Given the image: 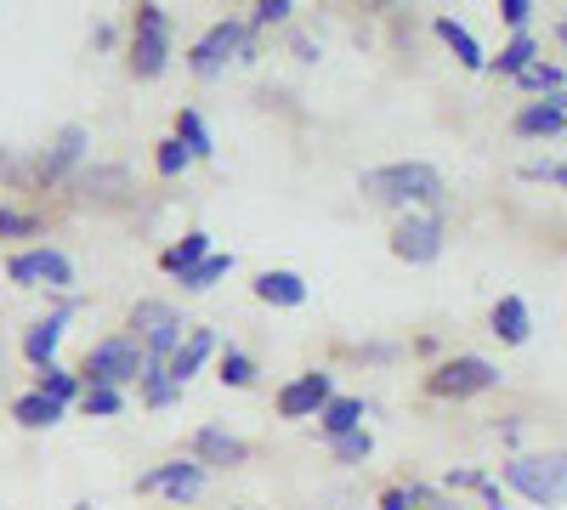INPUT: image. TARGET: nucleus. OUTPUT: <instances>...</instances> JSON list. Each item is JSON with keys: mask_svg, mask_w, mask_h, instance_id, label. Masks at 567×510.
<instances>
[{"mask_svg": "<svg viewBox=\"0 0 567 510\" xmlns=\"http://www.w3.org/2000/svg\"><path fill=\"white\" fill-rule=\"evenodd\" d=\"M358 194L363 205L374 210H443V194H449V181L432 159H392V165H374L358 176Z\"/></svg>", "mask_w": 567, "mask_h": 510, "instance_id": "nucleus-1", "label": "nucleus"}, {"mask_svg": "<svg viewBox=\"0 0 567 510\" xmlns=\"http://www.w3.org/2000/svg\"><path fill=\"white\" fill-rule=\"evenodd\" d=\"M499 488L528 499V504H567V448H545V454H511L499 466Z\"/></svg>", "mask_w": 567, "mask_h": 510, "instance_id": "nucleus-2", "label": "nucleus"}, {"mask_svg": "<svg viewBox=\"0 0 567 510\" xmlns=\"http://www.w3.org/2000/svg\"><path fill=\"white\" fill-rule=\"evenodd\" d=\"M125 69H131V80H142V85L165 80V69H171V12L159 7V0H142V7L131 12Z\"/></svg>", "mask_w": 567, "mask_h": 510, "instance_id": "nucleus-3", "label": "nucleus"}, {"mask_svg": "<svg viewBox=\"0 0 567 510\" xmlns=\"http://www.w3.org/2000/svg\"><path fill=\"white\" fill-rule=\"evenodd\" d=\"M85 165H91V125L69 119V125L52 131V143L29 159V181L34 188H69Z\"/></svg>", "mask_w": 567, "mask_h": 510, "instance_id": "nucleus-4", "label": "nucleus"}, {"mask_svg": "<svg viewBox=\"0 0 567 510\" xmlns=\"http://www.w3.org/2000/svg\"><path fill=\"white\" fill-rule=\"evenodd\" d=\"M120 335H125V341H136L148 363H165V357L182 346L187 323H182V312H176L171 301H159V295H142V301L125 312V330H120Z\"/></svg>", "mask_w": 567, "mask_h": 510, "instance_id": "nucleus-5", "label": "nucleus"}, {"mask_svg": "<svg viewBox=\"0 0 567 510\" xmlns=\"http://www.w3.org/2000/svg\"><path fill=\"white\" fill-rule=\"evenodd\" d=\"M256 40V29L245 23V18H216L194 45H187V74H194V80H221L227 74V63H239L245 58V45Z\"/></svg>", "mask_w": 567, "mask_h": 510, "instance_id": "nucleus-6", "label": "nucleus"}, {"mask_svg": "<svg viewBox=\"0 0 567 510\" xmlns=\"http://www.w3.org/2000/svg\"><path fill=\"white\" fill-rule=\"evenodd\" d=\"M494 386H499V363H488L483 352H454L425 375V397H443V403H471Z\"/></svg>", "mask_w": 567, "mask_h": 510, "instance_id": "nucleus-7", "label": "nucleus"}, {"mask_svg": "<svg viewBox=\"0 0 567 510\" xmlns=\"http://www.w3.org/2000/svg\"><path fill=\"white\" fill-rule=\"evenodd\" d=\"M142 368H148V357H142V346L136 341H125V335H103V341H91V352L80 357V386H136L142 381Z\"/></svg>", "mask_w": 567, "mask_h": 510, "instance_id": "nucleus-8", "label": "nucleus"}, {"mask_svg": "<svg viewBox=\"0 0 567 510\" xmlns=\"http://www.w3.org/2000/svg\"><path fill=\"white\" fill-rule=\"evenodd\" d=\"M131 194H136V181H131V170H125L120 159H91V165L69 181V199H74L80 210H91V216H109V210L131 205Z\"/></svg>", "mask_w": 567, "mask_h": 510, "instance_id": "nucleus-9", "label": "nucleus"}, {"mask_svg": "<svg viewBox=\"0 0 567 510\" xmlns=\"http://www.w3.org/2000/svg\"><path fill=\"white\" fill-rule=\"evenodd\" d=\"M443 239H449V227H443V210H403L392 221V233H386V250L403 261V267H432L443 256Z\"/></svg>", "mask_w": 567, "mask_h": 510, "instance_id": "nucleus-10", "label": "nucleus"}, {"mask_svg": "<svg viewBox=\"0 0 567 510\" xmlns=\"http://www.w3.org/2000/svg\"><path fill=\"white\" fill-rule=\"evenodd\" d=\"M205 482H210V471L199 466V459L176 454V459H159V466L142 471V477L131 482V493H165L171 504H194V499L205 493Z\"/></svg>", "mask_w": 567, "mask_h": 510, "instance_id": "nucleus-11", "label": "nucleus"}, {"mask_svg": "<svg viewBox=\"0 0 567 510\" xmlns=\"http://www.w3.org/2000/svg\"><path fill=\"white\" fill-rule=\"evenodd\" d=\"M329 397H336V375L329 368H301L296 381L278 386L272 408H278V420H318Z\"/></svg>", "mask_w": 567, "mask_h": 510, "instance_id": "nucleus-12", "label": "nucleus"}, {"mask_svg": "<svg viewBox=\"0 0 567 510\" xmlns=\"http://www.w3.org/2000/svg\"><path fill=\"white\" fill-rule=\"evenodd\" d=\"M80 306H85L80 295H63V301H58L52 312H45V318H34L29 330H23V341H18V346H23V363L34 368V375H40V368H52V363H58L63 330H69V318H74Z\"/></svg>", "mask_w": 567, "mask_h": 510, "instance_id": "nucleus-13", "label": "nucleus"}, {"mask_svg": "<svg viewBox=\"0 0 567 510\" xmlns=\"http://www.w3.org/2000/svg\"><path fill=\"white\" fill-rule=\"evenodd\" d=\"M187 459H199L205 471H239V466H250V443L210 420V426H199L194 437H187Z\"/></svg>", "mask_w": 567, "mask_h": 510, "instance_id": "nucleus-14", "label": "nucleus"}, {"mask_svg": "<svg viewBox=\"0 0 567 510\" xmlns=\"http://www.w3.org/2000/svg\"><path fill=\"white\" fill-rule=\"evenodd\" d=\"M511 131L528 136V143H550V136L567 131V91H556V97H534L511 114Z\"/></svg>", "mask_w": 567, "mask_h": 510, "instance_id": "nucleus-15", "label": "nucleus"}, {"mask_svg": "<svg viewBox=\"0 0 567 510\" xmlns=\"http://www.w3.org/2000/svg\"><path fill=\"white\" fill-rule=\"evenodd\" d=\"M250 295L261 301V306H278V312H296V306H307V278L301 272H290V267H261L256 272V284H250Z\"/></svg>", "mask_w": 567, "mask_h": 510, "instance_id": "nucleus-16", "label": "nucleus"}, {"mask_svg": "<svg viewBox=\"0 0 567 510\" xmlns=\"http://www.w3.org/2000/svg\"><path fill=\"white\" fill-rule=\"evenodd\" d=\"M216 352H221L216 330H187V335H182V346H176V352L165 357V375H171V381H176V386L187 392V381H194V375H199V368H205V363H210Z\"/></svg>", "mask_w": 567, "mask_h": 510, "instance_id": "nucleus-17", "label": "nucleus"}, {"mask_svg": "<svg viewBox=\"0 0 567 510\" xmlns=\"http://www.w3.org/2000/svg\"><path fill=\"white\" fill-rule=\"evenodd\" d=\"M432 34H437V40L449 45V52H454V63H460V69H471V74H483V69H488V52H483L477 34H471L460 18L437 12V18H432Z\"/></svg>", "mask_w": 567, "mask_h": 510, "instance_id": "nucleus-18", "label": "nucleus"}, {"mask_svg": "<svg viewBox=\"0 0 567 510\" xmlns=\"http://www.w3.org/2000/svg\"><path fill=\"white\" fill-rule=\"evenodd\" d=\"M171 136L194 154V165H205V159H216V136H210V119L194 108V103H182L176 114H171Z\"/></svg>", "mask_w": 567, "mask_h": 510, "instance_id": "nucleus-19", "label": "nucleus"}, {"mask_svg": "<svg viewBox=\"0 0 567 510\" xmlns=\"http://www.w3.org/2000/svg\"><path fill=\"white\" fill-rule=\"evenodd\" d=\"M488 330H494L505 346H528V335H534V312H528V301H523V295H499L494 312H488Z\"/></svg>", "mask_w": 567, "mask_h": 510, "instance_id": "nucleus-20", "label": "nucleus"}, {"mask_svg": "<svg viewBox=\"0 0 567 510\" xmlns=\"http://www.w3.org/2000/svg\"><path fill=\"white\" fill-rule=\"evenodd\" d=\"M363 420H369V403L352 397V392H336V397L323 403V414H318V431H323V443H336V437L358 431Z\"/></svg>", "mask_w": 567, "mask_h": 510, "instance_id": "nucleus-21", "label": "nucleus"}, {"mask_svg": "<svg viewBox=\"0 0 567 510\" xmlns=\"http://www.w3.org/2000/svg\"><path fill=\"white\" fill-rule=\"evenodd\" d=\"M210 250H216V244H210V233H205V227H187L182 239H171V244L159 250V272L182 278V272H194V267H199Z\"/></svg>", "mask_w": 567, "mask_h": 510, "instance_id": "nucleus-22", "label": "nucleus"}, {"mask_svg": "<svg viewBox=\"0 0 567 510\" xmlns=\"http://www.w3.org/2000/svg\"><path fill=\"white\" fill-rule=\"evenodd\" d=\"M34 267H40V290H52V295H74L80 272H74L69 250H58V244H34Z\"/></svg>", "mask_w": 567, "mask_h": 510, "instance_id": "nucleus-23", "label": "nucleus"}, {"mask_svg": "<svg viewBox=\"0 0 567 510\" xmlns=\"http://www.w3.org/2000/svg\"><path fill=\"white\" fill-rule=\"evenodd\" d=\"M63 403H52V397H45V392H23V397H12V420L23 426V431H52V426H63Z\"/></svg>", "mask_w": 567, "mask_h": 510, "instance_id": "nucleus-24", "label": "nucleus"}, {"mask_svg": "<svg viewBox=\"0 0 567 510\" xmlns=\"http://www.w3.org/2000/svg\"><path fill=\"white\" fill-rule=\"evenodd\" d=\"M528 63H539V40H534V29L528 34H511L499 52L488 58V74H499V80H516Z\"/></svg>", "mask_w": 567, "mask_h": 510, "instance_id": "nucleus-25", "label": "nucleus"}, {"mask_svg": "<svg viewBox=\"0 0 567 510\" xmlns=\"http://www.w3.org/2000/svg\"><path fill=\"white\" fill-rule=\"evenodd\" d=\"M227 272H233V250H210L194 272H182L176 284H182V295H205V290H216V284H221Z\"/></svg>", "mask_w": 567, "mask_h": 510, "instance_id": "nucleus-26", "label": "nucleus"}, {"mask_svg": "<svg viewBox=\"0 0 567 510\" xmlns=\"http://www.w3.org/2000/svg\"><path fill=\"white\" fill-rule=\"evenodd\" d=\"M256 357L250 352H239V346H221V363H216V381L227 386V392H250L256 386Z\"/></svg>", "mask_w": 567, "mask_h": 510, "instance_id": "nucleus-27", "label": "nucleus"}, {"mask_svg": "<svg viewBox=\"0 0 567 510\" xmlns=\"http://www.w3.org/2000/svg\"><path fill=\"white\" fill-rule=\"evenodd\" d=\"M136 397H142V408H171V403H182V386L165 375V363H148L136 381Z\"/></svg>", "mask_w": 567, "mask_h": 510, "instance_id": "nucleus-28", "label": "nucleus"}, {"mask_svg": "<svg viewBox=\"0 0 567 510\" xmlns=\"http://www.w3.org/2000/svg\"><path fill=\"white\" fill-rule=\"evenodd\" d=\"M125 403H131V397H125L120 386H85L74 408L85 414V420H120V414H125Z\"/></svg>", "mask_w": 567, "mask_h": 510, "instance_id": "nucleus-29", "label": "nucleus"}, {"mask_svg": "<svg viewBox=\"0 0 567 510\" xmlns=\"http://www.w3.org/2000/svg\"><path fill=\"white\" fill-rule=\"evenodd\" d=\"M34 392H45V397H52V403H63V408H74L80 403V375H74V368H63V363H52V368H40V375H34Z\"/></svg>", "mask_w": 567, "mask_h": 510, "instance_id": "nucleus-30", "label": "nucleus"}, {"mask_svg": "<svg viewBox=\"0 0 567 510\" xmlns=\"http://www.w3.org/2000/svg\"><path fill=\"white\" fill-rule=\"evenodd\" d=\"M516 85L528 91V97H556V91H567V74H561V63H528L523 74H516Z\"/></svg>", "mask_w": 567, "mask_h": 510, "instance_id": "nucleus-31", "label": "nucleus"}, {"mask_svg": "<svg viewBox=\"0 0 567 510\" xmlns=\"http://www.w3.org/2000/svg\"><path fill=\"white\" fill-rule=\"evenodd\" d=\"M45 233V216L23 210V205H0V239H40Z\"/></svg>", "mask_w": 567, "mask_h": 510, "instance_id": "nucleus-32", "label": "nucleus"}, {"mask_svg": "<svg viewBox=\"0 0 567 510\" xmlns=\"http://www.w3.org/2000/svg\"><path fill=\"white\" fill-rule=\"evenodd\" d=\"M329 454H336V466H369V454H374V431H369V426H358V431H347V437L329 443Z\"/></svg>", "mask_w": 567, "mask_h": 510, "instance_id": "nucleus-33", "label": "nucleus"}, {"mask_svg": "<svg viewBox=\"0 0 567 510\" xmlns=\"http://www.w3.org/2000/svg\"><path fill=\"white\" fill-rule=\"evenodd\" d=\"M154 170L165 176V181H176V176H187L194 170V154H187L176 136H165V143H154Z\"/></svg>", "mask_w": 567, "mask_h": 510, "instance_id": "nucleus-34", "label": "nucleus"}, {"mask_svg": "<svg viewBox=\"0 0 567 510\" xmlns=\"http://www.w3.org/2000/svg\"><path fill=\"white\" fill-rule=\"evenodd\" d=\"M296 12H301L296 0H256V7H250V18H245V23H250V29L261 34V29H278V23H290Z\"/></svg>", "mask_w": 567, "mask_h": 510, "instance_id": "nucleus-35", "label": "nucleus"}, {"mask_svg": "<svg viewBox=\"0 0 567 510\" xmlns=\"http://www.w3.org/2000/svg\"><path fill=\"white\" fill-rule=\"evenodd\" d=\"M523 181H545V188H561L567 194V165L561 159H528L523 165Z\"/></svg>", "mask_w": 567, "mask_h": 510, "instance_id": "nucleus-36", "label": "nucleus"}, {"mask_svg": "<svg viewBox=\"0 0 567 510\" xmlns=\"http://www.w3.org/2000/svg\"><path fill=\"white\" fill-rule=\"evenodd\" d=\"M7 278L18 290H40V267H34V250H18V256H7Z\"/></svg>", "mask_w": 567, "mask_h": 510, "instance_id": "nucleus-37", "label": "nucleus"}, {"mask_svg": "<svg viewBox=\"0 0 567 510\" xmlns=\"http://www.w3.org/2000/svg\"><path fill=\"white\" fill-rule=\"evenodd\" d=\"M534 0H499V23L511 29V34H528V23H534Z\"/></svg>", "mask_w": 567, "mask_h": 510, "instance_id": "nucleus-38", "label": "nucleus"}, {"mask_svg": "<svg viewBox=\"0 0 567 510\" xmlns=\"http://www.w3.org/2000/svg\"><path fill=\"white\" fill-rule=\"evenodd\" d=\"M483 482H488V471H477V466H454V471L443 477V488H449V493H477Z\"/></svg>", "mask_w": 567, "mask_h": 510, "instance_id": "nucleus-39", "label": "nucleus"}, {"mask_svg": "<svg viewBox=\"0 0 567 510\" xmlns=\"http://www.w3.org/2000/svg\"><path fill=\"white\" fill-rule=\"evenodd\" d=\"M290 52H296V63H318V58H323V45H318L312 34H301V29H290Z\"/></svg>", "mask_w": 567, "mask_h": 510, "instance_id": "nucleus-40", "label": "nucleus"}, {"mask_svg": "<svg viewBox=\"0 0 567 510\" xmlns=\"http://www.w3.org/2000/svg\"><path fill=\"white\" fill-rule=\"evenodd\" d=\"M0 176H7L12 188H29V165H23V159H12L7 148H0Z\"/></svg>", "mask_w": 567, "mask_h": 510, "instance_id": "nucleus-41", "label": "nucleus"}, {"mask_svg": "<svg viewBox=\"0 0 567 510\" xmlns=\"http://www.w3.org/2000/svg\"><path fill=\"white\" fill-rule=\"evenodd\" d=\"M477 499H483V504H488V510H511V493H505V488H499V482H494V477H488V482H483V488H477Z\"/></svg>", "mask_w": 567, "mask_h": 510, "instance_id": "nucleus-42", "label": "nucleus"}, {"mask_svg": "<svg viewBox=\"0 0 567 510\" xmlns=\"http://www.w3.org/2000/svg\"><path fill=\"white\" fill-rule=\"evenodd\" d=\"M114 40H120V34H114V23H97V29H91V45H97V52H109Z\"/></svg>", "mask_w": 567, "mask_h": 510, "instance_id": "nucleus-43", "label": "nucleus"}, {"mask_svg": "<svg viewBox=\"0 0 567 510\" xmlns=\"http://www.w3.org/2000/svg\"><path fill=\"white\" fill-rule=\"evenodd\" d=\"M358 357H369V363H392L398 346H358Z\"/></svg>", "mask_w": 567, "mask_h": 510, "instance_id": "nucleus-44", "label": "nucleus"}, {"mask_svg": "<svg viewBox=\"0 0 567 510\" xmlns=\"http://www.w3.org/2000/svg\"><path fill=\"white\" fill-rule=\"evenodd\" d=\"M556 45H561V52H567V12H561V23H556Z\"/></svg>", "mask_w": 567, "mask_h": 510, "instance_id": "nucleus-45", "label": "nucleus"}, {"mask_svg": "<svg viewBox=\"0 0 567 510\" xmlns=\"http://www.w3.org/2000/svg\"><path fill=\"white\" fill-rule=\"evenodd\" d=\"M425 510H465L460 499H437V504H425Z\"/></svg>", "mask_w": 567, "mask_h": 510, "instance_id": "nucleus-46", "label": "nucleus"}, {"mask_svg": "<svg viewBox=\"0 0 567 510\" xmlns=\"http://www.w3.org/2000/svg\"><path fill=\"white\" fill-rule=\"evenodd\" d=\"M69 510H97V504H91V499H80V504H69Z\"/></svg>", "mask_w": 567, "mask_h": 510, "instance_id": "nucleus-47", "label": "nucleus"}, {"mask_svg": "<svg viewBox=\"0 0 567 510\" xmlns=\"http://www.w3.org/2000/svg\"><path fill=\"white\" fill-rule=\"evenodd\" d=\"M233 510H245V504H233Z\"/></svg>", "mask_w": 567, "mask_h": 510, "instance_id": "nucleus-48", "label": "nucleus"}]
</instances>
